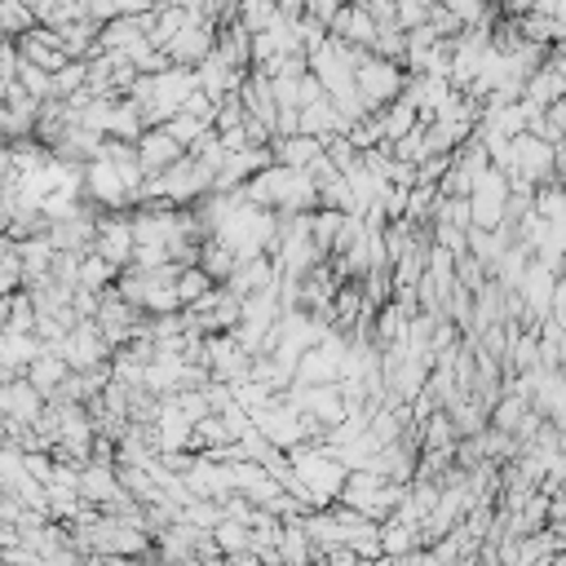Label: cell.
<instances>
[{
  "mask_svg": "<svg viewBox=\"0 0 566 566\" xmlns=\"http://www.w3.org/2000/svg\"><path fill=\"white\" fill-rule=\"evenodd\" d=\"M186 159V146H177L164 128H146L142 133V142H137V164H142V172L146 177H164L172 164H181Z\"/></svg>",
  "mask_w": 566,
  "mask_h": 566,
  "instance_id": "6da1fadb",
  "label": "cell"
},
{
  "mask_svg": "<svg viewBox=\"0 0 566 566\" xmlns=\"http://www.w3.org/2000/svg\"><path fill=\"white\" fill-rule=\"evenodd\" d=\"M504 177L500 172H482L478 177V186H473V195H469V212H473V221L478 226H495L500 217H504Z\"/></svg>",
  "mask_w": 566,
  "mask_h": 566,
  "instance_id": "7a4b0ae2",
  "label": "cell"
},
{
  "mask_svg": "<svg viewBox=\"0 0 566 566\" xmlns=\"http://www.w3.org/2000/svg\"><path fill=\"white\" fill-rule=\"evenodd\" d=\"M124 495V486H119V478H115V464H84L80 469V500L84 504H93V509H106L111 500H119Z\"/></svg>",
  "mask_w": 566,
  "mask_h": 566,
  "instance_id": "3957f363",
  "label": "cell"
},
{
  "mask_svg": "<svg viewBox=\"0 0 566 566\" xmlns=\"http://www.w3.org/2000/svg\"><path fill=\"white\" fill-rule=\"evenodd\" d=\"M66 376H71L66 358H62L57 349H49V345H44V349H40V358L27 367V380L35 385V394H40L44 402H53V394L66 385Z\"/></svg>",
  "mask_w": 566,
  "mask_h": 566,
  "instance_id": "277c9868",
  "label": "cell"
},
{
  "mask_svg": "<svg viewBox=\"0 0 566 566\" xmlns=\"http://www.w3.org/2000/svg\"><path fill=\"white\" fill-rule=\"evenodd\" d=\"M217 283L199 270V265H186L181 274H177V301H181V310H190V305H199L208 292H212Z\"/></svg>",
  "mask_w": 566,
  "mask_h": 566,
  "instance_id": "5b68a950",
  "label": "cell"
},
{
  "mask_svg": "<svg viewBox=\"0 0 566 566\" xmlns=\"http://www.w3.org/2000/svg\"><path fill=\"white\" fill-rule=\"evenodd\" d=\"M0 31L22 40L27 31H35V9H22V4H9V0H0Z\"/></svg>",
  "mask_w": 566,
  "mask_h": 566,
  "instance_id": "8992f818",
  "label": "cell"
}]
</instances>
